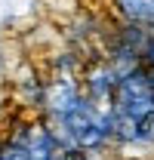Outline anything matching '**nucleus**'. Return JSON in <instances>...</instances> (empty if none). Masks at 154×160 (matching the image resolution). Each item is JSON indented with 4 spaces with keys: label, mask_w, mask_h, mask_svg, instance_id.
<instances>
[{
    "label": "nucleus",
    "mask_w": 154,
    "mask_h": 160,
    "mask_svg": "<svg viewBox=\"0 0 154 160\" xmlns=\"http://www.w3.org/2000/svg\"><path fill=\"white\" fill-rule=\"evenodd\" d=\"M117 83H120V74H117V68L105 59L102 52L83 59V68H80V86H83V96L93 102L96 108L111 111L114 96H117Z\"/></svg>",
    "instance_id": "1"
},
{
    "label": "nucleus",
    "mask_w": 154,
    "mask_h": 160,
    "mask_svg": "<svg viewBox=\"0 0 154 160\" xmlns=\"http://www.w3.org/2000/svg\"><path fill=\"white\" fill-rule=\"evenodd\" d=\"M111 12L123 25H142L154 28V0H108Z\"/></svg>",
    "instance_id": "2"
}]
</instances>
